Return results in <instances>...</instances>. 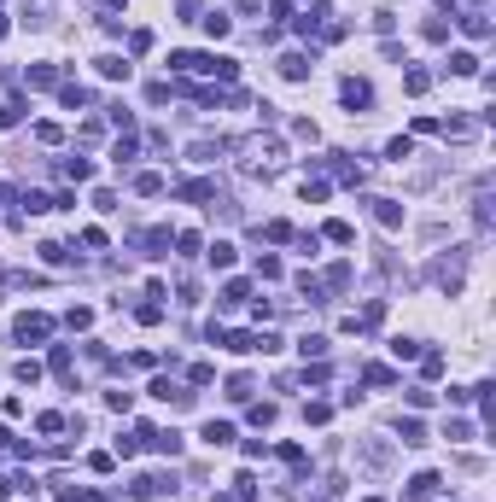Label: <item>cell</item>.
Here are the masks:
<instances>
[{
  "label": "cell",
  "instance_id": "19",
  "mask_svg": "<svg viewBox=\"0 0 496 502\" xmlns=\"http://www.w3.org/2000/svg\"><path fill=\"white\" fill-rule=\"evenodd\" d=\"M298 293H304L309 304H327V298H321V281H316V274H304V281H298Z\"/></svg>",
  "mask_w": 496,
  "mask_h": 502
},
{
  "label": "cell",
  "instance_id": "35",
  "mask_svg": "<svg viewBox=\"0 0 496 502\" xmlns=\"http://www.w3.org/2000/svg\"><path fill=\"white\" fill-rule=\"evenodd\" d=\"M316 502H327V496H316Z\"/></svg>",
  "mask_w": 496,
  "mask_h": 502
},
{
  "label": "cell",
  "instance_id": "13",
  "mask_svg": "<svg viewBox=\"0 0 496 502\" xmlns=\"http://www.w3.org/2000/svg\"><path fill=\"white\" fill-rule=\"evenodd\" d=\"M64 175H71V182H88L94 164H88V158H64Z\"/></svg>",
  "mask_w": 496,
  "mask_h": 502
},
{
  "label": "cell",
  "instance_id": "3",
  "mask_svg": "<svg viewBox=\"0 0 496 502\" xmlns=\"http://www.w3.org/2000/svg\"><path fill=\"white\" fill-rule=\"evenodd\" d=\"M309 71H316V53H286L280 59V76H292V82H304Z\"/></svg>",
  "mask_w": 496,
  "mask_h": 502
},
{
  "label": "cell",
  "instance_id": "15",
  "mask_svg": "<svg viewBox=\"0 0 496 502\" xmlns=\"http://www.w3.org/2000/svg\"><path fill=\"white\" fill-rule=\"evenodd\" d=\"M228 397H234V403L251 397V374H234V380H228Z\"/></svg>",
  "mask_w": 496,
  "mask_h": 502
},
{
  "label": "cell",
  "instance_id": "11",
  "mask_svg": "<svg viewBox=\"0 0 496 502\" xmlns=\"http://www.w3.org/2000/svg\"><path fill=\"white\" fill-rule=\"evenodd\" d=\"M53 82H59L53 64H29V88H53Z\"/></svg>",
  "mask_w": 496,
  "mask_h": 502
},
{
  "label": "cell",
  "instance_id": "36",
  "mask_svg": "<svg viewBox=\"0 0 496 502\" xmlns=\"http://www.w3.org/2000/svg\"><path fill=\"white\" fill-rule=\"evenodd\" d=\"M0 76H6V71H0Z\"/></svg>",
  "mask_w": 496,
  "mask_h": 502
},
{
  "label": "cell",
  "instance_id": "18",
  "mask_svg": "<svg viewBox=\"0 0 496 502\" xmlns=\"http://www.w3.org/2000/svg\"><path fill=\"white\" fill-rule=\"evenodd\" d=\"M99 76H111V82H117V76H129V59H99Z\"/></svg>",
  "mask_w": 496,
  "mask_h": 502
},
{
  "label": "cell",
  "instance_id": "24",
  "mask_svg": "<svg viewBox=\"0 0 496 502\" xmlns=\"http://www.w3.org/2000/svg\"><path fill=\"white\" fill-rule=\"evenodd\" d=\"M53 374L71 380V350H64V345H53Z\"/></svg>",
  "mask_w": 496,
  "mask_h": 502
},
{
  "label": "cell",
  "instance_id": "4",
  "mask_svg": "<svg viewBox=\"0 0 496 502\" xmlns=\"http://www.w3.org/2000/svg\"><path fill=\"white\" fill-rule=\"evenodd\" d=\"M356 462H362V467H386V462H391V444H379V438H374V444H356Z\"/></svg>",
  "mask_w": 496,
  "mask_h": 502
},
{
  "label": "cell",
  "instance_id": "14",
  "mask_svg": "<svg viewBox=\"0 0 496 502\" xmlns=\"http://www.w3.org/2000/svg\"><path fill=\"white\" fill-rule=\"evenodd\" d=\"M175 193H181V199H193V205H198V199H210L217 187H210V182H187V187H175Z\"/></svg>",
  "mask_w": 496,
  "mask_h": 502
},
{
  "label": "cell",
  "instance_id": "12",
  "mask_svg": "<svg viewBox=\"0 0 496 502\" xmlns=\"http://www.w3.org/2000/svg\"><path fill=\"white\" fill-rule=\"evenodd\" d=\"M234 438V427H228V420H205V444H228Z\"/></svg>",
  "mask_w": 496,
  "mask_h": 502
},
{
  "label": "cell",
  "instance_id": "23",
  "mask_svg": "<svg viewBox=\"0 0 496 502\" xmlns=\"http://www.w3.org/2000/svg\"><path fill=\"white\" fill-rule=\"evenodd\" d=\"M36 140H47V147H59V140H64V128H59V123H36Z\"/></svg>",
  "mask_w": 496,
  "mask_h": 502
},
{
  "label": "cell",
  "instance_id": "32",
  "mask_svg": "<svg viewBox=\"0 0 496 502\" xmlns=\"http://www.w3.org/2000/svg\"><path fill=\"white\" fill-rule=\"evenodd\" d=\"M64 321H71V327L82 333V327H94V310H82V304H76V310H71V316H64Z\"/></svg>",
  "mask_w": 496,
  "mask_h": 502
},
{
  "label": "cell",
  "instance_id": "10",
  "mask_svg": "<svg viewBox=\"0 0 496 502\" xmlns=\"http://www.w3.org/2000/svg\"><path fill=\"white\" fill-rule=\"evenodd\" d=\"M245 298H251V286H245V281H228V286H222V310H234V304H245Z\"/></svg>",
  "mask_w": 496,
  "mask_h": 502
},
{
  "label": "cell",
  "instance_id": "31",
  "mask_svg": "<svg viewBox=\"0 0 496 502\" xmlns=\"http://www.w3.org/2000/svg\"><path fill=\"white\" fill-rule=\"evenodd\" d=\"M298 350H304V356H321V350H327V339H321V333H309V339H298Z\"/></svg>",
  "mask_w": 496,
  "mask_h": 502
},
{
  "label": "cell",
  "instance_id": "17",
  "mask_svg": "<svg viewBox=\"0 0 496 502\" xmlns=\"http://www.w3.org/2000/svg\"><path fill=\"white\" fill-rule=\"evenodd\" d=\"M444 438H450V444H467L473 427H467V420H450V427H444Z\"/></svg>",
  "mask_w": 496,
  "mask_h": 502
},
{
  "label": "cell",
  "instance_id": "25",
  "mask_svg": "<svg viewBox=\"0 0 496 502\" xmlns=\"http://www.w3.org/2000/svg\"><path fill=\"white\" fill-rule=\"evenodd\" d=\"M12 374H18L24 385H36V380H41V362H29V356H24V362H18V368H12Z\"/></svg>",
  "mask_w": 496,
  "mask_h": 502
},
{
  "label": "cell",
  "instance_id": "20",
  "mask_svg": "<svg viewBox=\"0 0 496 502\" xmlns=\"http://www.w3.org/2000/svg\"><path fill=\"white\" fill-rule=\"evenodd\" d=\"M59 100H64V105H88V88H76V82H64V88H59Z\"/></svg>",
  "mask_w": 496,
  "mask_h": 502
},
{
  "label": "cell",
  "instance_id": "27",
  "mask_svg": "<svg viewBox=\"0 0 496 502\" xmlns=\"http://www.w3.org/2000/svg\"><path fill=\"white\" fill-rule=\"evenodd\" d=\"M327 239H339V246H351L356 234H351V222H327Z\"/></svg>",
  "mask_w": 496,
  "mask_h": 502
},
{
  "label": "cell",
  "instance_id": "7",
  "mask_svg": "<svg viewBox=\"0 0 496 502\" xmlns=\"http://www.w3.org/2000/svg\"><path fill=\"white\" fill-rule=\"evenodd\" d=\"M368 205H374V216L386 222V228H397V222H403V205H397V199H368Z\"/></svg>",
  "mask_w": 496,
  "mask_h": 502
},
{
  "label": "cell",
  "instance_id": "2",
  "mask_svg": "<svg viewBox=\"0 0 496 502\" xmlns=\"http://www.w3.org/2000/svg\"><path fill=\"white\" fill-rule=\"evenodd\" d=\"M339 100L351 105V111H356V105H374V88L362 82V76H344V82H339Z\"/></svg>",
  "mask_w": 496,
  "mask_h": 502
},
{
  "label": "cell",
  "instance_id": "33",
  "mask_svg": "<svg viewBox=\"0 0 496 502\" xmlns=\"http://www.w3.org/2000/svg\"><path fill=\"white\" fill-rule=\"evenodd\" d=\"M234 485H240V502H257V479H251V473H240Z\"/></svg>",
  "mask_w": 496,
  "mask_h": 502
},
{
  "label": "cell",
  "instance_id": "5",
  "mask_svg": "<svg viewBox=\"0 0 496 502\" xmlns=\"http://www.w3.org/2000/svg\"><path fill=\"white\" fill-rule=\"evenodd\" d=\"M158 491H163V479H158V473H135V485H129V496H135V502H152Z\"/></svg>",
  "mask_w": 496,
  "mask_h": 502
},
{
  "label": "cell",
  "instance_id": "6",
  "mask_svg": "<svg viewBox=\"0 0 496 502\" xmlns=\"http://www.w3.org/2000/svg\"><path fill=\"white\" fill-rule=\"evenodd\" d=\"M198 24H205V36H210V41H222L228 29H234V18H228V12H205Z\"/></svg>",
  "mask_w": 496,
  "mask_h": 502
},
{
  "label": "cell",
  "instance_id": "28",
  "mask_svg": "<svg viewBox=\"0 0 496 502\" xmlns=\"http://www.w3.org/2000/svg\"><path fill=\"white\" fill-rule=\"evenodd\" d=\"M18 117H24V105H18V100H6V105H0V128H12Z\"/></svg>",
  "mask_w": 496,
  "mask_h": 502
},
{
  "label": "cell",
  "instance_id": "21",
  "mask_svg": "<svg viewBox=\"0 0 496 502\" xmlns=\"http://www.w3.org/2000/svg\"><path fill=\"white\" fill-rule=\"evenodd\" d=\"M210 263L228 269V263H234V246H228V239H217V246H210Z\"/></svg>",
  "mask_w": 496,
  "mask_h": 502
},
{
  "label": "cell",
  "instance_id": "22",
  "mask_svg": "<svg viewBox=\"0 0 496 502\" xmlns=\"http://www.w3.org/2000/svg\"><path fill=\"white\" fill-rule=\"evenodd\" d=\"M403 88H409V94H426V88H432V76H426V71H409Z\"/></svg>",
  "mask_w": 496,
  "mask_h": 502
},
{
  "label": "cell",
  "instance_id": "16",
  "mask_svg": "<svg viewBox=\"0 0 496 502\" xmlns=\"http://www.w3.org/2000/svg\"><path fill=\"white\" fill-rule=\"evenodd\" d=\"M450 71H455V76H473L479 59H473V53H450Z\"/></svg>",
  "mask_w": 496,
  "mask_h": 502
},
{
  "label": "cell",
  "instance_id": "34",
  "mask_svg": "<svg viewBox=\"0 0 496 502\" xmlns=\"http://www.w3.org/2000/svg\"><path fill=\"white\" fill-rule=\"evenodd\" d=\"M362 502H386V496H362Z\"/></svg>",
  "mask_w": 496,
  "mask_h": 502
},
{
  "label": "cell",
  "instance_id": "9",
  "mask_svg": "<svg viewBox=\"0 0 496 502\" xmlns=\"http://www.w3.org/2000/svg\"><path fill=\"white\" fill-rule=\"evenodd\" d=\"M397 432H403V444H409V450H421V444H426V427H421L415 415H409V420H397Z\"/></svg>",
  "mask_w": 496,
  "mask_h": 502
},
{
  "label": "cell",
  "instance_id": "26",
  "mask_svg": "<svg viewBox=\"0 0 496 502\" xmlns=\"http://www.w3.org/2000/svg\"><path fill=\"white\" fill-rule=\"evenodd\" d=\"M135 321H146V327H158V321H163V304H140V310H135Z\"/></svg>",
  "mask_w": 496,
  "mask_h": 502
},
{
  "label": "cell",
  "instance_id": "8",
  "mask_svg": "<svg viewBox=\"0 0 496 502\" xmlns=\"http://www.w3.org/2000/svg\"><path fill=\"white\" fill-rule=\"evenodd\" d=\"M455 24H461V29H467V36H473V41H485V36H490V24H485V12H461V18H455Z\"/></svg>",
  "mask_w": 496,
  "mask_h": 502
},
{
  "label": "cell",
  "instance_id": "30",
  "mask_svg": "<svg viewBox=\"0 0 496 502\" xmlns=\"http://www.w3.org/2000/svg\"><path fill=\"white\" fill-rule=\"evenodd\" d=\"M257 274L263 281H280V257H257Z\"/></svg>",
  "mask_w": 496,
  "mask_h": 502
},
{
  "label": "cell",
  "instance_id": "29",
  "mask_svg": "<svg viewBox=\"0 0 496 502\" xmlns=\"http://www.w3.org/2000/svg\"><path fill=\"white\" fill-rule=\"evenodd\" d=\"M421 36H426V41H444V36H450V24H444V18H426Z\"/></svg>",
  "mask_w": 496,
  "mask_h": 502
},
{
  "label": "cell",
  "instance_id": "1",
  "mask_svg": "<svg viewBox=\"0 0 496 502\" xmlns=\"http://www.w3.org/2000/svg\"><path fill=\"white\" fill-rule=\"evenodd\" d=\"M12 333H18L24 345H41V339L53 333V316H41V310H29V316H18V321H12Z\"/></svg>",
  "mask_w": 496,
  "mask_h": 502
}]
</instances>
